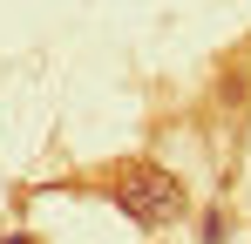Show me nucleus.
Instances as JSON below:
<instances>
[{
  "instance_id": "1",
  "label": "nucleus",
  "mask_w": 251,
  "mask_h": 244,
  "mask_svg": "<svg viewBox=\"0 0 251 244\" xmlns=\"http://www.w3.org/2000/svg\"><path fill=\"white\" fill-rule=\"evenodd\" d=\"M109 197L123 203L143 231H163V224H176V217L190 210L183 183H176L170 170H156V163H123V170H109Z\"/></svg>"
}]
</instances>
